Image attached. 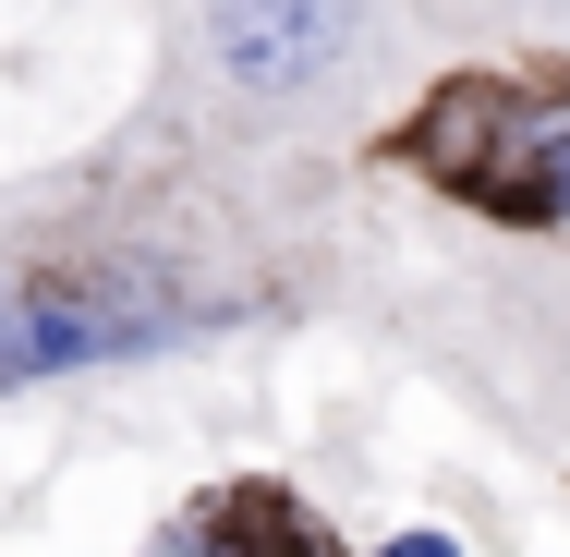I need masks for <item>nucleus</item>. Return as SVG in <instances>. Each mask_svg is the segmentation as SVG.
I'll return each mask as SVG.
<instances>
[{
  "instance_id": "f257e3e1",
  "label": "nucleus",
  "mask_w": 570,
  "mask_h": 557,
  "mask_svg": "<svg viewBox=\"0 0 570 557\" xmlns=\"http://www.w3.org/2000/svg\"><path fill=\"white\" fill-rule=\"evenodd\" d=\"M376 279L352 158H243L158 110L0 170V412L183 376Z\"/></svg>"
},
{
  "instance_id": "423d86ee",
  "label": "nucleus",
  "mask_w": 570,
  "mask_h": 557,
  "mask_svg": "<svg viewBox=\"0 0 570 557\" xmlns=\"http://www.w3.org/2000/svg\"><path fill=\"white\" fill-rule=\"evenodd\" d=\"M425 61H473V49H522L534 24H570V0H401Z\"/></svg>"
},
{
  "instance_id": "39448f33",
  "label": "nucleus",
  "mask_w": 570,
  "mask_h": 557,
  "mask_svg": "<svg viewBox=\"0 0 570 557\" xmlns=\"http://www.w3.org/2000/svg\"><path fill=\"white\" fill-rule=\"evenodd\" d=\"M134 557H352V534L279 473H230V485H195Z\"/></svg>"
},
{
  "instance_id": "20e7f679",
  "label": "nucleus",
  "mask_w": 570,
  "mask_h": 557,
  "mask_svg": "<svg viewBox=\"0 0 570 557\" xmlns=\"http://www.w3.org/2000/svg\"><path fill=\"white\" fill-rule=\"evenodd\" d=\"M425 351L485 425L570 448V279L534 267V242H510V267L438 279V339Z\"/></svg>"
},
{
  "instance_id": "0eeeda50",
  "label": "nucleus",
  "mask_w": 570,
  "mask_h": 557,
  "mask_svg": "<svg viewBox=\"0 0 570 557\" xmlns=\"http://www.w3.org/2000/svg\"><path fill=\"white\" fill-rule=\"evenodd\" d=\"M376 557H461V534H438V521H413V534H389Z\"/></svg>"
},
{
  "instance_id": "f03ea898",
  "label": "nucleus",
  "mask_w": 570,
  "mask_h": 557,
  "mask_svg": "<svg viewBox=\"0 0 570 557\" xmlns=\"http://www.w3.org/2000/svg\"><path fill=\"white\" fill-rule=\"evenodd\" d=\"M401 0H146V98L243 158H364L425 86Z\"/></svg>"
},
{
  "instance_id": "7ed1b4c3",
  "label": "nucleus",
  "mask_w": 570,
  "mask_h": 557,
  "mask_svg": "<svg viewBox=\"0 0 570 557\" xmlns=\"http://www.w3.org/2000/svg\"><path fill=\"white\" fill-rule=\"evenodd\" d=\"M364 158L401 170L425 207L473 219L485 242H570V61L534 49L438 61Z\"/></svg>"
}]
</instances>
